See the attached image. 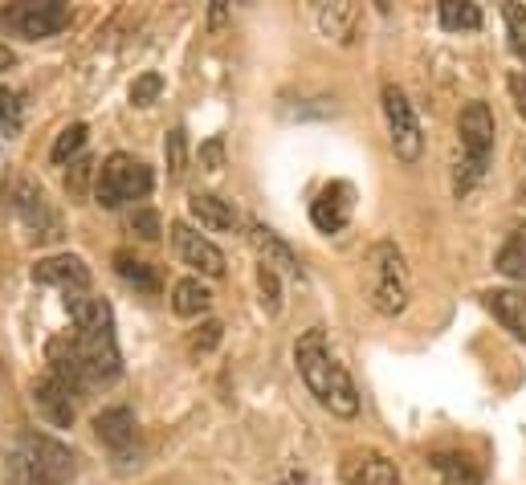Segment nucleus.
Returning <instances> with one entry per match:
<instances>
[{"instance_id":"obj_1","label":"nucleus","mask_w":526,"mask_h":485,"mask_svg":"<svg viewBox=\"0 0 526 485\" xmlns=\"http://www.w3.org/2000/svg\"><path fill=\"white\" fill-rule=\"evenodd\" d=\"M74 331L49 343V371L78 396L90 384H111L119 375L115 314L102 298H70Z\"/></svg>"},{"instance_id":"obj_2","label":"nucleus","mask_w":526,"mask_h":485,"mask_svg":"<svg viewBox=\"0 0 526 485\" xmlns=\"http://www.w3.org/2000/svg\"><path fill=\"white\" fill-rule=\"evenodd\" d=\"M294 363H298L302 384L310 388V396H319L323 408H331L335 416H355L359 412V392L351 384V375L343 371V363L331 355L323 327H314L298 339Z\"/></svg>"},{"instance_id":"obj_3","label":"nucleus","mask_w":526,"mask_h":485,"mask_svg":"<svg viewBox=\"0 0 526 485\" xmlns=\"http://www.w3.org/2000/svg\"><path fill=\"white\" fill-rule=\"evenodd\" d=\"M412 298V278H408V261L396 241H376L367 253V302L376 314L396 318L408 310Z\"/></svg>"},{"instance_id":"obj_4","label":"nucleus","mask_w":526,"mask_h":485,"mask_svg":"<svg viewBox=\"0 0 526 485\" xmlns=\"http://www.w3.org/2000/svg\"><path fill=\"white\" fill-rule=\"evenodd\" d=\"M457 135H461V164H457L453 188H457V196H465L486 176L490 151H494V111L486 102H469L457 119Z\"/></svg>"},{"instance_id":"obj_5","label":"nucleus","mask_w":526,"mask_h":485,"mask_svg":"<svg viewBox=\"0 0 526 485\" xmlns=\"http://www.w3.org/2000/svg\"><path fill=\"white\" fill-rule=\"evenodd\" d=\"M151 168L135 155H111L107 164L98 168V180H94V196L102 208H123L127 200H143L151 192Z\"/></svg>"},{"instance_id":"obj_6","label":"nucleus","mask_w":526,"mask_h":485,"mask_svg":"<svg viewBox=\"0 0 526 485\" xmlns=\"http://www.w3.org/2000/svg\"><path fill=\"white\" fill-rule=\"evenodd\" d=\"M0 25H5L13 37H25V41H41V37H54L70 25V13L58 0H41V5H9L0 9Z\"/></svg>"},{"instance_id":"obj_7","label":"nucleus","mask_w":526,"mask_h":485,"mask_svg":"<svg viewBox=\"0 0 526 485\" xmlns=\"http://www.w3.org/2000/svg\"><path fill=\"white\" fill-rule=\"evenodd\" d=\"M384 115H388V135H392V151L404 159V164H416L420 147H425V135H420V119L412 111V102L404 98L400 86H384Z\"/></svg>"},{"instance_id":"obj_8","label":"nucleus","mask_w":526,"mask_h":485,"mask_svg":"<svg viewBox=\"0 0 526 485\" xmlns=\"http://www.w3.org/2000/svg\"><path fill=\"white\" fill-rule=\"evenodd\" d=\"M9 204H13V212L21 217V225H25L37 241H58V237H62L58 212L49 208V200H45V192H41L37 184L17 180V184L9 188Z\"/></svg>"},{"instance_id":"obj_9","label":"nucleus","mask_w":526,"mask_h":485,"mask_svg":"<svg viewBox=\"0 0 526 485\" xmlns=\"http://www.w3.org/2000/svg\"><path fill=\"white\" fill-rule=\"evenodd\" d=\"M17 457H21L41 481H49V485H66V477L74 473V457H70V449L58 445V441H49V437H25Z\"/></svg>"},{"instance_id":"obj_10","label":"nucleus","mask_w":526,"mask_h":485,"mask_svg":"<svg viewBox=\"0 0 526 485\" xmlns=\"http://www.w3.org/2000/svg\"><path fill=\"white\" fill-rule=\"evenodd\" d=\"M351 212H355V188L347 180H331L319 196H314L310 221H314V229H319V233H339V229H347Z\"/></svg>"},{"instance_id":"obj_11","label":"nucleus","mask_w":526,"mask_h":485,"mask_svg":"<svg viewBox=\"0 0 526 485\" xmlns=\"http://www.w3.org/2000/svg\"><path fill=\"white\" fill-rule=\"evenodd\" d=\"M172 241H176L180 261L192 265V269H200L204 278H221V274H225V253H221L213 241H208V237H200L192 225L176 221V225H172Z\"/></svg>"},{"instance_id":"obj_12","label":"nucleus","mask_w":526,"mask_h":485,"mask_svg":"<svg viewBox=\"0 0 526 485\" xmlns=\"http://www.w3.org/2000/svg\"><path fill=\"white\" fill-rule=\"evenodd\" d=\"M33 282H41V286H58V290H66L70 298H82V294L90 290V269L82 265V257L62 253V257H45V261H37V265H33Z\"/></svg>"},{"instance_id":"obj_13","label":"nucleus","mask_w":526,"mask_h":485,"mask_svg":"<svg viewBox=\"0 0 526 485\" xmlns=\"http://www.w3.org/2000/svg\"><path fill=\"white\" fill-rule=\"evenodd\" d=\"M343 485H400L396 461H388L376 449H355L343 457Z\"/></svg>"},{"instance_id":"obj_14","label":"nucleus","mask_w":526,"mask_h":485,"mask_svg":"<svg viewBox=\"0 0 526 485\" xmlns=\"http://www.w3.org/2000/svg\"><path fill=\"white\" fill-rule=\"evenodd\" d=\"M74 392L58 380L54 371H45L41 380L33 384V404H37V412L49 420V424H58V428H70L74 424V400H70Z\"/></svg>"},{"instance_id":"obj_15","label":"nucleus","mask_w":526,"mask_h":485,"mask_svg":"<svg viewBox=\"0 0 526 485\" xmlns=\"http://www.w3.org/2000/svg\"><path fill=\"white\" fill-rule=\"evenodd\" d=\"M188 212L204 225V229H213V233H229V229H237V212H233V204L229 200H221V196H213V192H192L188 196Z\"/></svg>"},{"instance_id":"obj_16","label":"nucleus","mask_w":526,"mask_h":485,"mask_svg":"<svg viewBox=\"0 0 526 485\" xmlns=\"http://www.w3.org/2000/svg\"><path fill=\"white\" fill-rule=\"evenodd\" d=\"M94 433L102 437V445H111L115 453H127L135 445V416L131 408H107L94 416Z\"/></svg>"},{"instance_id":"obj_17","label":"nucleus","mask_w":526,"mask_h":485,"mask_svg":"<svg viewBox=\"0 0 526 485\" xmlns=\"http://www.w3.org/2000/svg\"><path fill=\"white\" fill-rule=\"evenodd\" d=\"M486 306L494 310V318L514 339L526 343V290H494V294H486Z\"/></svg>"},{"instance_id":"obj_18","label":"nucleus","mask_w":526,"mask_h":485,"mask_svg":"<svg viewBox=\"0 0 526 485\" xmlns=\"http://www.w3.org/2000/svg\"><path fill=\"white\" fill-rule=\"evenodd\" d=\"M249 241H253V249L261 253V257H266V265L274 269H286V274H294L298 278V257H294V249L274 233V229H266V225H253L249 229Z\"/></svg>"},{"instance_id":"obj_19","label":"nucleus","mask_w":526,"mask_h":485,"mask_svg":"<svg viewBox=\"0 0 526 485\" xmlns=\"http://www.w3.org/2000/svg\"><path fill=\"white\" fill-rule=\"evenodd\" d=\"M208 306H213V294H208V286H200V278L176 282V290H172V310H176L180 318H196V314H204Z\"/></svg>"},{"instance_id":"obj_20","label":"nucleus","mask_w":526,"mask_h":485,"mask_svg":"<svg viewBox=\"0 0 526 485\" xmlns=\"http://www.w3.org/2000/svg\"><path fill=\"white\" fill-rule=\"evenodd\" d=\"M433 469L441 473V485H482V473L461 453H433Z\"/></svg>"},{"instance_id":"obj_21","label":"nucleus","mask_w":526,"mask_h":485,"mask_svg":"<svg viewBox=\"0 0 526 485\" xmlns=\"http://www.w3.org/2000/svg\"><path fill=\"white\" fill-rule=\"evenodd\" d=\"M498 274L514 278V282H526V233H510L506 245L498 249Z\"/></svg>"},{"instance_id":"obj_22","label":"nucleus","mask_w":526,"mask_h":485,"mask_svg":"<svg viewBox=\"0 0 526 485\" xmlns=\"http://www.w3.org/2000/svg\"><path fill=\"white\" fill-rule=\"evenodd\" d=\"M115 269H119L123 282H131V286H139V290H147V294L160 290V278H155V269H151L147 261L131 257V253H115Z\"/></svg>"},{"instance_id":"obj_23","label":"nucleus","mask_w":526,"mask_h":485,"mask_svg":"<svg viewBox=\"0 0 526 485\" xmlns=\"http://www.w3.org/2000/svg\"><path fill=\"white\" fill-rule=\"evenodd\" d=\"M355 21H359V13H355L351 5H331V9H323V29H327L335 41H343V45H351Z\"/></svg>"},{"instance_id":"obj_24","label":"nucleus","mask_w":526,"mask_h":485,"mask_svg":"<svg viewBox=\"0 0 526 485\" xmlns=\"http://www.w3.org/2000/svg\"><path fill=\"white\" fill-rule=\"evenodd\" d=\"M441 25L445 29H482V9L478 5H457V0H445L441 5Z\"/></svg>"},{"instance_id":"obj_25","label":"nucleus","mask_w":526,"mask_h":485,"mask_svg":"<svg viewBox=\"0 0 526 485\" xmlns=\"http://www.w3.org/2000/svg\"><path fill=\"white\" fill-rule=\"evenodd\" d=\"M90 176H94V159H90V155H78V159H70V172H66V192H70L74 200H82V196H86V184H90Z\"/></svg>"},{"instance_id":"obj_26","label":"nucleus","mask_w":526,"mask_h":485,"mask_svg":"<svg viewBox=\"0 0 526 485\" xmlns=\"http://www.w3.org/2000/svg\"><path fill=\"white\" fill-rule=\"evenodd\" d=\"M82 143H86V123H74V127H66L62 135H58V143H54V164H66L70 155H78L82 151Z\"/></svg>"},{"instance_id":"obj_27","label":"nucleus","mask_w":526,"mask_h":485,"mask_svg":"<svg viewBox=\"0 0 526 485\" xmlns=\"http://www.w3.org/2000/svg\"><path fill=\"white\" fill-rule=\"evenodd\" d=\"M127 229L139 237V241H160V212L151 208H135L127 217Z\"/></svg>"},{"instance_id":"obj_28","label":"nucleus","mask_w":526,"mask_h":485,"mask_svg":"<svg viewBox=\"0 0 526 485\" xmlns=\"http://www.w3.org/2000/svg\"><path fill=\"white\" fill-rule=\"evenodd\" d=\"M502 13H506L510 45H514V53H518V58H522V66H526V9H522V5H506Z\"/></svg>"},{"instance_id":"obj_29","label":"nucleus","mask_w":526,"mask_h":485,"mask_svg":"<svg viewBox=\"0 0 526 485\" xmlns=\"http://www.w3.org/2000/svg\"><path fill=\"white\" fill-rule=\"evenodd\" d=\"M257 286H261V302H266V314H278L282 310V286H278V274L270 265L257 269Z\"/></svg>"},{"instance_id":"obj_30","label":"nucleus","mask_w":526,"mask_h":485,"mask_svg":"<svg viewBox=\"0 0 526 485\" xmlns=\"http://www.w3.org/2000/svg\"><path fill=\"white\" fill-rule=\"evenodd\" d=\"M164 159H168V172L172 176H184V164H188V143H184V131H168V143H164Z\"/></svg>"},{"instance_id":"obj_31","label":"nucleus","mask_w":526,"mask_h":485,"mask_svg":"<svg viewBox=\"0 0 526 485\" xmlns=\"http://www.w3.org/2000/svg\"><path fill=\"white\" fill-rule=\"evenodd\" d=\"M160 90H164V78H160V74H143V78H135V86H131V102H135V106H151L155 98H160Z\"/></svg>"},{"instance_id":"obj_32","label":"nucleus","mask_w":526,"mask_h":485,"mask_svg":"<svg viewBox=\"0 0 526 485\" xmlns=\"http://www.w3.org/2000/svg\"><path fill=\"white\" fill-rule=\"evenodd\" d=\"M221 331H225V327H221L217 318H213V322H204V327H200V331H196V335L188 339V351H192V355H204V351H213V347L221 343Z\"/></svg>"},{"instance_id":"obj_33","label":"nucleus","mask_w":526,"mask_h":485,"mask_svg":"<svg viewBox=\"0 0 526 485\" xmlns=\"http://www.w3.org/2000/svg\"><path fill=\"white\" fill-rule=\"evenodd\" d=\"M200 164H204L208 172H221V168H225V139H208V143L200 147Z\"/></svg>"},{"instance_id":"obj_34","label":"nucleus","mask_w":526,"mask_h":485,"mask_svg":"<svg viewBox=\"0 0 526 485\" xmlns=\"http://www.w3.org/2000/svg\"><path fill=\"white\" fill-rule=\"evenodd\" d=\"M17 119H21V111H17V98L9 94V90H0V127H17Z\"/></svg>"},{"instance_id":"obj_35","label":"nucleus","mask_w":526,"mask_h":485,"mask_svg":"<svg viewBox=\"0 0 526 485\" xmlns=\"http://www.w3.org/2000/svg\"><path fill=\"white\" fill-rule=\"evenodd\" d=\"M510 94H514V111L526 119V74H510Z\"/></svg>"},{"instance_id":"obj_36","label":"nucleus","mask_w":526,"mask_h":485,"mask_svg":"<svg viewBox=\"0 0 526 485\" xmlns=\"http://www.w3.org/2000/svg\"><path fill=\"white\" fill-rule=\"evenodd\" d=\"M13 485H49V481H41V477L17 457V461H13Z\"/></svg>"},{"instance_id":"obj_37","label":"nucleus","mask_w":526,"mask_h":485,"mask_svg":"<svg viewBox=\"0 0 526 485\" xmlns=\"http://www.w3.org/2000/svg\"><path fill=\"white\" fill-rule=\"evenodd\" d=\"M13 62H17V58H13V49H9V45H0V70H9Z\"/></svg>"},{"instance_id":"obj_38","label":"nucleus","mask_w":526,"mask_h":485,"mask_svg":"<svg viewBox=\"0 0 526 485\" xmlns=\"http://www.w3.org/2000/svg\"><path fill=\"white\" fill-rule=\"evenodd\" d=\"M278 485H306V477H302V473H290V477H282Z\"/></svg>"},{"instance_id":"obj_39","label":"nucleus","mask_w":526,"mask_h":485,"mask_svg":"<svg viewBox=\"0 0 526 485\" xmlns=\"http://www.w3.org/2000/svg\"><path fill=\"white\" fill-rule=\"evenodd\" d=\"M518 200H522V204H526V180H522V188H518Z\"/></svg>"}]
</instances>
